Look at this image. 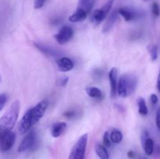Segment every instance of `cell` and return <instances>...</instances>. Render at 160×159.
Returning a JSON list of instances; mask_svg holds the SVG:
<instances>
[{"instance_id":"obj_26","label":"cell","mask_w":160,"mask_h":159,"mask_svg":"<svg viewBox=\"0 0 160 159\" xmlns=\"http://www.w3.org/2000/svg\"><path fill=\"white\" fill-rule=\"evenodd\" d=\"M7 101V96L5 94H0V111L2 110Z\"/></svg>"},{"instance_id":"obj_7","label":"cell","mask_w":160,"mask_h":159,"mask_svg":"<svg viewBox=\"0 0 160 159\" xmlns=\"http://www.w3.org/2000/svg\"><path fill=\"white\" fill-rule=\"evenodd\" d=\"M73 30L70 26H63L54 35L55 39L59 45H65L73 37Z\"/></svg>"},{"instance_id":"obj_21","label":"cell","mask_w":160,"mask_h":159,"mask_svg":"<svg viewBox=\"0 0 160 159\" xmlns=\"http://www.w3.org/2000/svg\"><path fill=\"white\" fill-rule=\"evenodd\" d=\"M111 142L114 143H120L123 140V134L118 129H113L112 132L109 133Z\"/></svg>"},{"instance_id":"obj_25","label":"cell","mask_w":160,"mask_h":159,"mask_svg":"<svg viewBox=\"0 0 160 159\" xmlns=\"http://www.w3.org/2000/svg\"><path fill=\"white\" fill-rule=\"evenodd\" d=\"M47 0H34V8L35 9H39L45 6V2Z\"/></svg>"},{"instance_id":"obj_5","label":"cell","mask_w":160,"mask_h":159,"mask_svg":"<svg viewBox=\"0 0 160 159\" xmlns=\"http://www.w3.org/2000/svg\"><path fill=\"white\" fill-rule=\"evenodd\" d=\"M114 0H108L101 8L95 9L92 15V22L94 25L98 26L106 18L113 5Z\"/></svg>"},{"instance_id":"obj_11","label":"cell","mask_w":160,"mask_h":159,"mask_svg":"<svg viewBox=\"0 0 160 159\" xmlns=\"http://www.w3.org/2000/svg\"><path fill=\"white\" fill-rule=\"evenodd\" d=\"M117 76H118V70L117 68L113 67L110 70L109 73V80L110 84V95L112 98H115L117 94Z\"/></svg>"},{"instance_id":"obj_12","label":"cell","mask_w":160,"mask_h":159,"mask_svg":"<svg viewBox=\"0 0 160 159\" xmlns=\"http://www.w3.org/2000/svg\"><path fill=\"white\" fill-rule=\"evenodd\" d=\"M56 65L60 72H69L73 69V62L70 58L62 57L56 61Z\"/></svg>"},{"instance_id":"obj_36","label":"cell","mask_w":160,"mask_h":159,"mask_svg":"<svg viewBox=\"0 0 160 159\" xmlns=\"http://www.w3.org/2000/svg\"><path fill=\"white\" fill-rule=\"evenodd\" d=\"M0 81H1V76H0Z\"/></svg>"},{"instance_id":"obj_20","label":"cell","mask_w":160,"mask_h":159,"mask_svg":"<svg viewBox=\"0 0 160 159\" xmlns=\"http://www.w3.org/2000/svg\"><path fill=\"white\" fill-rule=\"evenodd\" d=\"M137 104L138 106V112L140 115H147L148 112V107H147L146 101L143 98L140 97V98H138L137 100Z\"/></svg>"},{"instance_id":"obj_24","label":"cell","mask_w":160,"mask_h":159,"mask_svg":"<svg viewBox=\"0 0 160 159\" xmlns=\"http://www.w3.org/2000/svg\"><path fill=\"white\" fill-rule=\"evenodd\" d=\"M152 12L154 17H158L160 15V8L157 2H153L152 5Z\"/></svg>"},{"instance_id":"obj_31","label":"cell","mask_w":160,"mask_h":159,"mask_svg":"<svg viewBox=\"0 0 160 159\" xmlns=\"http://www.w3.org/2000/svg\"><path fill=\"white\" fill-rule=\"evenodd\" d=\"M69 78L68 77H63L60 80V83H59V85L62 86V87H65L67 85V84L68 83Z\"/></svg>"},{"instance_id":"obj_18","label":"cell","mask_w":160,"mask_h":159,"mask_svg":"<svg viewBox=\"0 0 160 159\" xmlns=\"http://www.w3.org/2000/svg\"><path fill=\"white\" fill-rule=\"evenodd\" d=\"M86 94L92 98L101 99L103 97L102 91L99 88L95 87H88L85 88Z\"/></svg>"},{"instance_id":"obj_3","label":"cell","mask_w":160,"mask_h":159,"mask_svg":"<svg viewBox=\"0 0 160 159\" xmlns=\"http://www.w3.org/2000/svg\"><path fill=\"white\" fill-rule=\"evenodd\" d=\"M95 2V0H79L76 11L70 16L69 21L72 23L84 21L92 10Z\"/></svg>"},{"instance_id":"obj_22","label":"cell","mask_w":160,"mask_h":159,"mask_svg":"<svg viewBox=\"0 0 160 159\" xmlns=\"http://www.w3.org/2000/svg\"><path fill=\"white\" fill-rule=\"evenodd\" d=\"M148 50L151 55L152 61H156L158 59V46L156 45H150L148 47Z\"/></svg>"},{"instance_id":"obj_10","label":"cell","mask_w":160,"mask_h":159,"mask_svg":"<svg viewBox=\"0 0 160 159\" xmlns=\"http://www.w3.org/2000/svg\"><path fill=\"white\" fill-rule=\"evenodd\" d=\"M16 140L15 132H10L5 134L0 139V149L2 151H8L13 147Z\"/></svg>"},{"instance_id":"obj_19","label":"cell","mask_w":160,"mask_h":159,"mask_svg":"<svg viewBox=\"0 0 160 159\" xmlns=\"http://www.w3.org/2000/svg\"><path fill=\"white\" fill-rule=\"evenodd\" d=\"M95 151L100 159H109V153L104 145L96 143L95 146Z\"/></svg>"},{"instance_id":"obj_2","label":"cell","mask_w":160,"mask_h":159,"mask_svg":"<svg viewBox=\"0 0 160 159\" xmlns=\"http://www.w3.org/2000/svg\"><path fill=\"white\" fill-rule=\"evenodd\" d=\"M138 79L132 73H125L119 79L117 83V94L122 98H127L132 94L136 90Z\"/></svg>"},{"instance_id":"obj_9","label":"cell","mask_w":160,"mask_h":159,"mask_svg":"<svg viewBox=\"0 0 160 159\" xmlns=\"http://www.w3.org/2000/svg\"><path fill=\"white\" fill-rule=\"evenodd\" d=\"M27 135L23 137L21 143L19 145L18 147V152L22 153L24 151H28V150L31 149L34 147V143H35L36 137H35V132L34 130H31L28 132H27Z\"/></svg>"},{"instance_id":"obj_4","label":"cell","mask_w":160,"mask_h":159,"mask_svg":"<svg viewBox=\"0 0 160 159\" xmlns=\"http://www.w3.org/2000/svg\"><path fill=\"white\" fill-rule=\"evenodd\" d=\"M88 140V134H83L72 147L68 159H84L85 156Z\"/></svg>"},{"instance_id":"obj_30","label":"cell","mask_w":160,"mask_h":159,"mask_svg":"<svg viewBox=\"0 0 160 159\" xmlns=\"http://www.w3.org/2000/svg\"><path fill=\"white\" fill-rule=\"evenodd\" d=\"M63 115L67 118H72V117L74 116V112L73 111H67L63 114Z\"/></svg>"},{"instance_id":"obj_1","label":"cell","mask_w":160,"mask_h":159,"mask_svg":"<svg viewBox=\"0 0 160 159\" xmlns=\"http://www.w3.org/2000/svg\"><path fill=\"white\" fill-rule=\"evenodd\" d=\"M20 109V102L15 100L6 113L0 118V139L6 133L12 131L18 118Z\"/></svg>"},{"instance_id":"obj_23","label":"cell","mask_w":160,"mask_h":159,"mask_svg":"<svg viewBox=\"0 0 160 159\" xmlns=\"http://www.w3.org/2000/svg\"><path fill=\"white\" fill-rule=\"evenodd\" d=\"M102 141H103V144H104L105 147H109L111 146V140L110 137H109V132L108 131L105 132L104 135H103V138H102Z\"/></svg>"},{"instance_id":"obj_6","label":"cell","mask_w":160,"mask_h":159,"mask_svg":"<svg viewBox=\"0 0 160 159\" xmlns=\"http://www.w3.org/2000/svg\"><path fill=\"white\" fill-rule=\"evenodd\" d=\"M48 102L46 100L39 101L35 106L31 108V116H32L33 124H36L45 115L46 109L48 108Z\"/></svg>"},{"instance_id":"obj_17","label":"cell","mask_w":160,"mask_h":159,"mask_svg":"<svg viewBox=\"0 0 160 159\" xmlns=\"http://www.w3.org/2000/svg\"><path fill=\"white\" fill-rule=\"evenodd\" d=\"M142 146H143L144 151H145V153L147 154V155L150 156L153 154L155 150V145H154V141L152 138L148 137L145 140H144L142 142Z\"/></svg>"},{"instance_id":"obj_13","label":"cell","mask_w":160,"mask_h":159,"mask_svg":"<svg viewBox=\"0 0 160 159\" xmlns=\"http://www.w3.org/2000/svg\"><path fill=\"white\" fill-rule=\"evenodd\" d=\"M118 11H114V12H112V13L109 16L107 20H106V22L105 23L104 26H103V33L106 34V33H108L109 31H110L111 30H112V28L113 27V26L115 25L116 22L118 20Z\"/></svg>"},{"instance_id":"obj_16","label":"cell","mask_w":160,"mask_h":159,"mask_svg":"<svg viewBox=\"0 0 160 159\" xmlns=\"http://www.w3.org/2000/svg\"><path fill=\"white\" fill-rule=\"evenodd\" d=\"M119 15H120L121 17H123L126 21H131L132 20L136 18V14L135 11L133 10L132 9L128 7H121L120 9H119L118 10Z\"/></svg>"},{"instance_id":"obj_14","label":"cell","mask_w":160,"mask_h":159,"mask_svg":"<svg viewBox=\"0 0 160 159\" xmlns=\"http://www.w3.org/2000/svg\"><path fill=\"white\" fill-rule=\"evenodd\" d=\"M67 126V123H64V122H58V123H54L52 126L51 135L54 138H57V137H60L62 132L65 131Z\"/></svg>"},{"instance_id":"obj_8","label":"cell","mask_w":160,"mask_h":159,"mask_svg":"<svg viewBox=\"0 0 160 159\" xmlns=\"http://www.w3.org/2000/svg\"><path fill=\"white\" fill-rule=\"evenodd\" d=\"M34 126L32 122V116H31V108L28 109L26 113L23 115L18 124V131L21 135L26 134L30 131L31 127Z\"/></svg>"},{"instance_id":"obj_32","label":"cell","mask_w":160,"mask_h":159,"mask_svg":"<svg viewBox=\"0 0 160 159\" xmlns=\"http://www.w3.org/2000/svg\"><path fill=\"white\" fill-rule=\"evenodd\" d=\"M128 157H130V158H133V157H134V151H128Z\"/></svg>"},{"instance_id":"obj_15","label":"cell","mask_w":160,"mask_h":159,"mask_svg":"<svg viewBox=\"0 0 160 159\" xmlns=\"http://www.w3.org/2000/svg\"><path fill=\"white\" fill-rule=\"evenodd\" d=\"M34 45L39 51H41L43 54L46 55L57 56L59 55V52L56 49L48 46V45H44V44L40 43V42H34Z\"/></svg>"},{"instance_id":"obj_29","label":"cell","mask_w":160,"mask_h":159,"mask_svg":"<svg viewBox=\"0 0 160 159\" xmlns=\"http://www.w3.org/2000/svg\"><path fill=\"white\" fill-rule=\"evenodd\" d=\"M148 137H149V133L147 130H144L142 133V137H141V139H142V143L144 141V140H146Z\"/></svg>"},{"instance_id":"obj_33","label":"cell","mask_w":160,"mask_h":159,"mask_svg":"<svg viewBox=\"0 0 160 159\" xmlns=\"http://www.w3.org/2000/svg\"><path fill=\"white\" fill-rule=\"evenodd\" d=\"M157 87H158V90H159V92H160V70H159V76H158V80H157Z\"/></svg>"},{"instance_id":"obj_35","label":"cell","mask_w":160,"mask_h":159,"mask_svg":"<svg viewBox=\"0 0 160 159\" xmlns=\"http://www.w3.org/2000/svg\"><path fill=\"white\" fill-rule=\"evenodd\" d=\"M143 1H149V0H143Z\"/></svg>"},{"instance_id":"obj_27","label":"cell","mask_w":160,"mask_h":159,"mask_svg":"<svg viewBox=\"0 0 160 159\" xmlns=\"http://www.w3.org/2000/svg\"><path fill=\"white\" fill-rule=\"evenodd\" d=\"M156 126H157L158 129L160 131V106L159 108H158L157 112H156Z\"/></svg>"},{"instance_id":"obj_28","label":"cell","mask_w":160,"mask_h":159,"mask_svg":"<svg viewBox=\"0 0 160 159\" xmlns=\"http://www.w3.org/2000/svg\"><path fill=\"white\" fill-rule=\"evenodd\" d=\"M150 100H151L152 104H156L158 103V97L156 94H152L150 97Z\"/></svg>"},{"instance_id":"obj_34","label":"cell","mask_w":160,"mask_h":159,"mask_svg":"<svg viewBox=\"0 0 160 159\" xmlns=\"http://www.w3.org/2000/svg\"><path fill=\"white\" fill-rule=\"evenodd\" d=\"M141 159H148V158H146V157H142V158H141Z\"/></svg>"}]
</instances>
